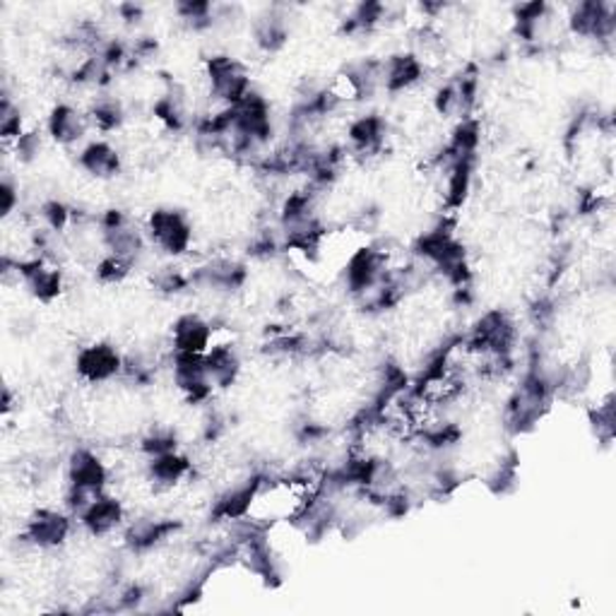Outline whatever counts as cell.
Returning a JSON list of instances; mask_svg holds the SVG:
<instances>
[{"label": "cell", "mask_w": 616, "mask_h": 616, "mask_svg": "<svg viewBox=\"0 0 616 616\" xmlns=\"http://www.w3.org/2000/svg\"><path fill=\"white\" fill-rule=\"evenodd\" d=\"M205 77L210 85V99L219 107H234L243 97L253 92L251 73L234 56H210L205 61Z\"/></svg>", "instance_id": "obj_1"}, {"label": "cell", "mask_w": 616, "mask_h": 616, "mask_svg": "<svg viewBox=\"0 0 616 616\" xmlns=\"http://www.w3.org/2000/svg\"><path fill=\"white\" fill-rule=\"evenodd\" d=\"M147 239L155 249L167 255H183L193 246V225L185 213L173 207H159L147 219Z\"/></svg>", "instance_id": "obj_2"}, {"label": "cell", "mask_w": 616, "mask_h": 616, "mask_svg": "<svg viewBox=\"0 0 616 616\" xmlns=\"http://www.w3.org/2000/svg\"><path fill=\"white\" fill-rule=\"evenodd\" d=\"M75 369L89 386H104L123 376V354L109 342H92L77 352Z\"/></svg>", "instance_id": "obj_3"}, {"label": "cell", "mask_w": 616, "mask_h": 616, "mask_svg": "<svg viewBox=\"0 0 616 616\" xmlns=\"http://www.w3.org/2000/svg\"><path fill=\"white\" fill-rule=\"evenodd\" d=\"M71 532L73 516L61 514V510L56 508H39L37 514L27 520L22 540L37 546V549H56V546H61L71 538Z\"/></svg>", "instance_id": "obj_4"}, {"label": "cell", "mask_w": 616, "mask_h": 616, "mask_svg": "<svg viewBox=\"0 0 616 616\" xmlns=\"http://www.w3.org/2000/svg\"><path fill=\"white\" fill-rule=\"evenodd\" d=\"M388 141V123L378 113L357 116V119L347 125V153L352 157H376L386 149Z\"/></svg>", "instance_id": "obj_5"}, {"label": "cell", "mask_w": 616, "mask_h": 616, "mask_svg": "<svg viewBox=\"0 0 616 616\" xmlns=\"http://www.w3.org/2000/svg\"><path fill=\"white\" fill-rule=\"evenodd\" d=\"M215 325L201 313H183L171 328V350L177 354H207L215 345Z\"/></svg>", "instance_id": "obj_6"}, {"label": "cell", "mask_w": 616, "mask_h": 616, "mask_svg": "<svg viewBox=\"0 0 616 616\" xmlns=\"http://www.w3.org/2000/svg\"><path fill=\"white\" fill-rule=\"evenodd\" d=\"M92 128L89 113L80 111L73 104H56L49 119H46V133H49L58 145L73 147L87 137Z\"/></svg>", "instance_id": "obj_7"}, {"label": "cell", "mask_w": 616, "mask_h": 616, "mask_svg": "<svg viewBox=\"0 0 616 616\" xmlns=\"http://www.w3.org/2000/svg\"><path fill=\"white\" fill-rule=\"evenodd\" d=\"M77 520H80V526L92 534V538H107V534L111 532L123 530L128 522L121 498L111 496L109 492L97 496L95 502L83 510V516H80Z\"/></svg>", "instance_id": "obj_8"}, {"label": "cell", "mask_w": 616, "mask_h": 616, "mask_svg": "<svg viewBox=\"0 0 616 616\" xmlns=\"http://www.w3.org/2000/svg\"><path fill=\"white\" fill-rule=\"evenodd\" d=\"M426 75V65L416 53L390 56L383 61V89L407 92L420 85Z\"/></svg>", "instance_id": "obj_9"}, {"label": "cell", "mask_w": 616, "mask_h": 616, "mask_svg": "<svg viewBox=\"0 0 616 616\" xmlns=\"http://www.w3.org/2000/svg\"><path fill=\"white\" fill-rule=\"evenodd\" d=\"M207 378H210L215 390H222L234 386L241 371V357L237 352V345L231 342H217L205 354Z\"/></svg>", "instance_id": "obj_10"}, {"label": "cell", "mask_w": 616, "mask_h": 616, "mask_svg": "<svg viewBox=\"0 0 616 616\" xmlns=\"http://www.w3.org/2000/svg\"><path fill=\"white\" fill-rule=\"evenodd\" d=\"M80 167H83L87 173H92L95 179H113L121 173L123 159L119 155L111 143L107 141H92L87 143L77 155Z\"/></svg>", "instance_id": "obj_11"}, {"label": "cell", "mask_w": 616, "mask_h": 616, "mask_svg": "<svg viewBox=\"0 0 616 616\" xmlns=\"http://www.w3.org/2000/svg\"><path fill=\"white\" fill-rule=\"evenodd\" d=\"M253 34H255V44H258L263 51L282 49V46L287 44V37H289L287 20L280 13H267L265 17L255 22Z\"/></svg>", "instance_id": "obj_12"}, {"label": "cell", "mask_w": 616, "mask_h": 616, "mask_svg": "<svg viewBox=\"0 0 616 616\" xmlns=\"http://www.w3.org/2000/svg\"><path fill=\"white\" fill-rule=\"evenodd\" d=\"M0 197H3V217H13V213L20 207V189L17 185L5 179L0 185Z\"/></svg>", "instance_id": "obj_13"}]
</instances>
